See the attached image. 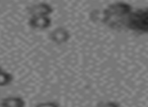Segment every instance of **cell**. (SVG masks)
<instances>
[{"label":"cell","instance_id":"1","mask_svg":"<svg viewBox=\"0 0 148 107\" xmlns=\"http://www.w3.org/2000/svg\"><path fill=\"white\" fill-rule=\"evenodd\" d=\"M133 11L131 4L123 1L115 2L110 4L103 12V21L107 23L110 27L121 28L125 26V21L128 15Z\"/></svg>","mask_w":148,"mask_h":107},{"label":"cell","instance_id":"9","mask_svg":"<svg viewBox=\"0 0 148 107\" xmlns=\"http://www.w3.org/2000/svg\"><path fill=\"white\" fill-rule=\"evenodd\" d=\"M35 107H62L56 101H46V102H40Z\"/></svg>","mask_w":148,"mask_h":107},{"label":"cell","instance_id":"10","mask_svg":"<svg viewBox=\"0 0 148 107\" xmlns=\"http://www.w3.org/2000/svg\"><path fill=\"white\" fill-rule=\"evenodd\" d=\"M2 70H3V69H2V68H1V67H0V71H2Z\"/></svg>","mask_w":148,"mask_h":107},{"label":"cell","instance_id":"3","mask_svg":"<svg viewBox=\"0 0 148 107\" xmlns=\"http://www.w3.org/2000/svg\"><path fill=\"white\" fill-rule=\"evenodd\" d=\"M29 25L33 29L44 30L52 25V19L48 15H35L29 19Z\"/></svg>","mask_w":148,"mask_h":107},{"label":"cell","instance_id":"5","mask_svg":"<svg viewBox=\"0 0 148 107\" xmlns=\"http://www.w3.org/2000/svg\"><path fill=\"white\" fill-rule=\"evenodd\" d=\"M27 11L31 14V16H35V15H48V16H50L53 13L54 9L49 3L40 2L29 6L27 8Z\"/></svg>","mask_w":148,"mask_h":107},{"label":"cell","instance_id":"6","mask_svg":"<svg viewBox=\"0 0 148 107\" xmlns=\"http://www.w3.org/2000/svg\"><path fill=\"white\" fill-rule=\"evenodd\" d=\"M0 107H25V101L19 96H8L0 101Z\"/></svg>","mask_w":148,"mask_h":107},{"label":"cell","instance_id":"4","mask_svg":"<svg viewBox=\"0 0 148 107\" xmlns=\"http://www.w3.org/2000/svg\"><path fill=\"white\" fill-rule=\"evenodd\" d=\"M49 37L56 45H63V43H66L69 41L70 37H71V35H70V31L67 28H65L63 26H60L53 29L50 33Z\"/></svg>","mask_w":148,"mask_h":107},{"label":"cell","instance_id":"8","mask_svg":"<svg viewBox=\"0 0 148 107\" xmlns=\"http://www.w3.org/2000/svg\"><path fill=\"white\" fill-rule=\"evenodd\" d=\"M95 107H122L121 104L116 101H101Z\"/></svg>","mask_w":148,"mask_h":107},{"label":"cell","instance_id":"7","mask_svg":"<svg viewBox=\"0 0 148 107\" xmlns=\"http://www.w3.org/2000/svg\"><path fill=\"white\" fill-rule=\"evenodd\" d=\"M13 81V76L10 73L2 70L0 71V87L8 86L11 82Z\"/></svg>","mask_w":148,"mask_h":107},{"label":"cell","instance_id":"2","mask_svg":"<svg viewBox=\"0 0 148 107\" xmlns=\"http://www.w3.org/2000/svg\"><path fill=\"white\" fill-rule=\"evenodd\" d=\"M125 26L137 33H148V7L132 11L126 18Z\"/></svg>","mask_w":148,"mask_h":107}]
</instances>
